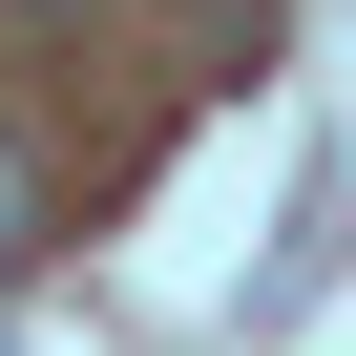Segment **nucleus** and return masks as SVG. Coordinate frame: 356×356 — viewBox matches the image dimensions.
Instances as JSON below:
<instances>
[{
  "mask_svg": "<svg viewBox=\"0 0 356 356\" xmlns=\"http://www.w3.org/2000/svg\"><path fill=\"white\" fill-rule=\"evenodd\" d=\"M22 252H42V168L0 147V273H22Z\"/></svg>",
  "mask_w": 356,
  "mask_h": 356,
  "instance_id": "obj_1",
  "label": "nucleus"
}]
</instances>
